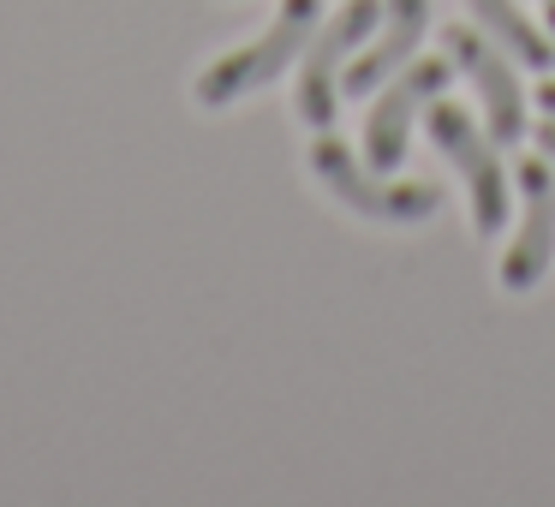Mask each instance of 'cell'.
<instances>
[{"label": "cell", "instance_id": "6da1fadb", "mask_svg": "<svg viewBox=\"0 0 555 507\" xmlns=\"http://www.w3.org/2000/svg\"><path fill=\"white\" fill-rule=\"evenodd\" d=\"M317 25H323V0H281L275 25H269L263 37L233 49V54H221V61H209L204 73H197V84H192L197 108H233L240 96L275 84V78L287 73V61L305 54V42L317 37Z\"/></svg>", "mask_w": 555, "mask_h": 507}, {"label": "cell", "instance_id": "7a4b0ae2", "mask_svg": "<svg viewBox=\"0 0 555 507\" xmlns=\"http://www.w3.org/2000/svg\"><path fill=\"white\" fill-rule=\"evenodd\" d=\"M311 173L323 180V192L340 209L364 221H383V227H412V221H430L442 209V192L424 180H383L371 161H359L340 138H317L311 144Z\"/></svg>", "mask_w": 555, "mask_h": 507}, {"label": "cell", "instance_id": "3957f363", "mask_svg": "<svg viewBox=\"0 0 555 507\" xmlns=\"http://www.w3.org/2000/svg\"><path fill=\"white\" fill-rule=\"evenodd\" d=\"M376 18H383V0H347V6L317 30V37L305 42V73H299V96H293V108H299L305 126L323 132V126L335 120L347 61L364 49V37L376 30Z\"/></svg>", "mask_w": 555, "mask_h": 507}, {"label": "cell", "instance_id": "277c9868", "mask_svg": "<svg viewBox=\"0 0 555 507\" xmlns=\"http://www.w3.org/2000/svg\"><path fill=\"white\" fill-rule=\"evenodd\" d=\"M430 144L442 150V161L472 192V221H478V233H502V221H507L502 144H490V138L472 126V114L454 108V102H430Z\"/></svg>", "mask_w": 555, "mask_h": 507}, {"label": "cell", "instance_id": "5b68a950", "mask_svg": "<svg viewBox=\"0 0 555 507\" xmlns=\"http://www.w3.org/2000/svg\"><path fill=\"white\" fill-rule=\"evenodd\" d=\"M442 84H448L442 61H406L395 84L371 102V120H364V161H371L376 173H395L400 161H406L412 126H418V114L442 96Z\"/></svg>", "mask_w": 555, "mask_h": 507}, {"label": "cell", "instance_id": "8992f818", "mask_svg": "<svg viewBox=\"0 0 555 507\" xmlns=\"http://www.w3.org/2000/svg\"><path fill=\"white\" fill-rule=\"evenodd\" d=\"M519 233L507 239L502 251V292H531L543 275H550V257H555V168L550 161H519Z\"/></svg>", "mask_w": 555, "mask_h": 507}, {"label": "cell", "instance_id": "52a82bcc", "mask_svg": "<svg viewBox=\"0 0 555 507\" xmlns=\"http://www.w3.org/2000/svg\"><path fill=\"white\" fill-rule=\"evenodd\" d=\"M448 49H454V66L472 78V90L483 96L495 144H519L526 138V90H519L514 66H507V49H495L478 30H454V25H448Z\"/></svg>", "mask_w": 555, "mask_h": 507}, {"label": "cell", "instance_id": "ba28073f", "mask_svg": "<svg viewBox=\"0 0 555 507\" xmlns=\"http://www.w3.org/2000/svg\"><path fill=\"white\" fill-rule=\"evenodd\" d=\"M424 30H430V0H383V18H376V30L364 37V49L347 61L340 90H347V96H371L376 84H388L406 61H418Z\"/></svg>", "mask_w": 555, "mask_h": 507}, {"label": "cell", "instance_id": "9c48e42d", "mask_svg": "<svg viewBox=\"0 0 555 507\" xmlns=\"http://www.w3.org/2000/svg\"><path fill=\"white\" fill-rule=\"evenodd\" d=\"M472 6V18L483 25V37L490 42H502L507 49V61H519V66H550V37H543L538 25H531L526 13H519L514 0H466Z\"/></svg>", "mask_w": 555, "mask_h": 507}, {"label": "cell", "instance_id": "30bf717a", "mask_svg": "<svg viewBox=\"0 0 555 507\" xmlns=\"http://www.w3.org/2000/svg\"><path fill=\"white\" fill-rule=\"evenodd\" d=\"M538 144H543V161L555 168V120H550V114H543V132H538Z\"/></svg>", "mask_w": 555, "mask_h": 507}, {"label": "cell", "instance_id": "8fae6325", "mask_svg": "<svg viewBox=\"0 0 555 507\" xmlns=\"http://www.w3.org/2000/svg\"><path fill=\"white\" fill-rule=\"evenodd\" d=\"M538 102H543V114L555 120V84H543V90H538Z\"/></svg>", "mask_w": 555, "mask_h": 507}, {"label": "cell", "instance_id": "7c38bea8", "mask_svg": "<svg viewBox=\"0 0 555 507\" xmlns=\"http://www.w3.org/2000/svg\"><path fill=\"white\" fill-rule=\"evenodd\" d=\"M543 18H550V30H555V0H543Z\"/></svg>", "mask_w": 555, "mask_h": 507}]
</instances>
